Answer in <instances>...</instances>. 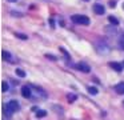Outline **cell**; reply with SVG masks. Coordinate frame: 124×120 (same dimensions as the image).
Listing matches in <instances>:
<instances>
[{
    "mask_svg": "<svg viewBox=\"0 0 124 120\" xmlns=\"http://www.w3.org/2000/svg\"><path fill=\"white\" fill-rule=\"evenodd\" d=\"M17 37H20V39H27V36H25V35H22V33H15Z\"/></svg>",
    "mask_w": 124,
    "mask_h": 120,
    "instance_id": "cell-16",
    "label": "cell"
},
{
    "mask_svg": "<svg viewBox=\"0 0 124 120\" xmlns=\"http://www.w3.org/2000/svg\"><path fill=\"white\" fill-rule=\"evenodd\" d=\"M115 91L119 93V95H124V81L116 84V85H115Z\"/></svg>",
    "mask_w": 124,
    "mask_h": 120,
    "instance_id": "cell-6",
    "label": "cell"
},
{
    "mask_svg": "<svg viewBox=\"0 0 124 120\" xmlns=\"http://www.w3.org/2000/svg\"><path fill=\"white\" fill-rule=\"evenodd\" d=\"M8 1H11V3H15V1H16V0H8Z\"/></svg>",
    "mask_w": 124,
    "mask_h": 120,
    "instance_id": "cell-18",
    "label": "cell"
},
{
    "mask_svg": "<svg viewBox=\"0 0 124 120\" xmlns=\"http://www.w3.org/2000/svg\"><path fill=\"white\" fill-rule=\"evenodd\" d=\"M115 5H116V3H115V1H112V0H111V1H109V7H115Z\"/></svg>",
    "mask_w": 124,
    "mask_h": 120,
    "instance_id": "cell-17",
    "label": "cell"
},
{
    "mask_svg": "<svg viewBox=\"0 0 124 120\" xmlns=\"http://www.w3.org/2000/svg\"><path fill=\"white\" fill-rule=\"evenodd\" d=\"M108 20H109V23L113 24V25H117V24H119V20L116 17H113V16H109V17H108Z\"/></svg>",
    "mask_w": 124,
    "mask_h": 120,
    "instance_id": "cell-10",
    "label": "cell"
},
{
    "mask_svg": "<svg viewBox=\"0 0 124 120\" xmlns=\"http://www.w3.org/2000/svg\"><path fill=\"white\" fill-rule=\"evenodd\" d=\"M88 92L91 93V95H96L97 93V89L95 87H88Z\"/></svg>",
    "mask_w": 124,
    "mask_h": 120,
    "instance_id": "cell-12",
    "label": "cell"
},
{
    "mask_svg": "<svg viewBox=\"0 0 124 120\" xmlns=\"http://www.w3.org/2000/svg\"><path fill=\"white\" fill-rule=\"evenodd\" d=\"M35 112H36V116H38V117H44L47 115V112L43 111V109H36Z\"/></svg>",
    "mask_w": 124,
    "mask_h": 120,
    "instance_id": "cell-9",
    "label": "cell"
},
{
    "mask_svg": "<svg viewBox=\"0 0 124 120\" xmlns=\"http://www.w3.org/2000/svg\"><path fill=\"white\" fill-rule=\"evenodd\" d=\"M1 89H3V92H7V91H8V84H7L6 81L1 83Z\"/></svg>",
    "mask_w": 124,
    "mask_h": 120,
    "instance_id": "cell-13",
    "label": "cell"
},
{
    "mask_svg": "<svg viewBox=\"0 0 124 120\" xmlns=\"http://www.w3.org/2000/svg\"><path fill=\"white\" fill-rule=\"evenodd\" d=\"M93 12L97 13V15H103V13L105 12V9H104V7H103L101 4H95L93 5Z\"/></svg>",
    "mask_w": 124,
    "mask_h": 120,
    "instance_id": "cell-4",
    "label": "cell"
},
{
    "mask_svg": "<svg viewBox=\"0 0 124 120\" xmlns=\"http://www.w3.org/2000/svg\"><path fill=\"white\" fill-rule=\"evenodd\" d=\"M109 67L112 69H115L116 72H121V69H123V65H121L120 63H116V61H111L109 63Z\"/></svg>",
    "mask_w": 124,
    "mask_h": 120,
    "instance_id": "cell-5",
    "label": "cell"
},
{
    "mask_svg": "<svg viewBox=\"0 0 124 120\" xmlns=\"http://www.w3.org/2000/svg\"><path fill=\"white\" fill-rule=\"evenodd\" d=\"M71 20L75 24H81V25H88L89 24V17H87L84 15H73L71 17Z\"/></svg>",
    "mask_w": 124,
    "mask_h": 120,
    "instance_id": "cell-2",
    "label": "cell"
},
{
    "mask_svg": "<svg viewBox=\"0 0 124 120\" xmlns=\"http://www.w3.org/2000/svg\"><path fill=\"white\" fill-rule=\"evenodd\" d=\"M19 109H20V105L16 100H11L8 104L4 105V112L7 113V116H11L12 112H16V111H19Z\"/></svg>",
    "mask_w": 124,
    "mask_h": 120,
    "instance_id": "cell-1",
    "label": "cell"
},
{
    "mask_svg": "<svg viewBox=\"0 0 124 120\" xmlns=\"http://www.w3.org/2000/svg\"><path fill=\"white\" fill-rule=\"evenodd\" d=\"M123 105H124V103H123Z\"/></svg>",
    "mask_w": 124,
    "mask_h": 120,
    "instance_id": "cell-20",
    "label": "cell"
},
{
    "mask_svg": "<svg viewBox=\"0 0 124 120\" xmlns=\"http://www.w3.org/2000/svg\"><path fill=\"white\" fill-rule=\"evenodd\" d=\"M67 99H68V101H71V103H72V101L76 100V95H68Z\"/></svg>",
    "mask_w": 124,
    "mask_h": 120,
    "instance_id": "cell-14",
    "label": "cell"
},
{
    "mask_svg": "<svg viewBox=\"0 0 124 120\" xmlns=\"http://www.w3.org/2000/svg\"><path fill=\"white\" fill-rule=\"evenodd\" d=\"M76 68H78L79 71H81V72H85V73H88V72L91 71V68H89L85 63H78L76 64Z\"/></svg>",
    "mask_w": 124,
    "mask_h": 120,
    "instance_id": "cell-3",
    "label": "cell"
},
{
    "mask_svg": "<svg viewBox=\"0 0 124 120\" xmlns=\"http://www.w3.org/2000/svg\"><path fill=\"white\" fill-rule=\"evenodd\" d=\"M85 1H87V0H85Z\"/></svg>",
    "mask_w": 124,
    "mask_h": 120,
    "instance_id": "cell-21",
    "label": "cell"
},
{
    "mask_svg": "<svg viewBox=\"0 0 124 120\" xmlns=\"http://www.w3.org/2000/svg\"><path fill=\"white\" fill-rule=\"evenodd\" d=\"M123 9H124V3H123Z\"/></svg>",
    "mask_w": 124,
    "mask_h": 120,
    "instance_id": "cell-19",
    "label": "cell"
},
{
    "mask_svg": "<svg viewBox=\"0 0 124 120\" xmlns=\"http://www.w3.org/2000/svg\"><path fill=\"white\" fill-rule=\"evenodd\" d=\"M22 95L24 96V97L30 99V97H31V88L27 87V85H24V87L22 88Z\"/></svg>",
    "mask_w": 124,
    "mask_h": 120,
    "instance_id": "cell-7",
    "label": "cell"
},
{
    "mask_svg": "<svg viewBox=\"0 0 124 120\" xmlns=\"http://www.w3.org/2000/svg\"><path fill=\"white\" fill-rule=\"evenodd\" d=\"M16 75H17L19 77H24V76H25V72L23 71V69H19V68H17V69H16Z\"/></svg>",
    "mask_w": 124,
    "mask_h": 120,
    "instance_id": "cell-11",
    "label": "cell"
},
{
    "mask_svg": "<svg viewBox=\"0 0 124 120\" xmlns=\"http://www.w3.org/2000/svg\"><path fill=\"white\" fill-rule=\"evenodd\" d=\"M1 55H3V59H4V60H8V61H12V57H11V53H9L8 51H3V52H1Z\"/></svg>",
    "mask_w": 124,
    "mask_h": 120,
    "instance_id": "cell-8",
    "label": "cell"
},
{
    "mask_svg": "<svg viewBox=\"0 0 124 120\" xmlns=\"http://www.w3.org/2000/svg\"><path fill=\"white\" fill-rule=\"evenodd\" d=\"M119 44H120V48L124 49V36H120V39H119Z\"/></svg>",
    "mask_w": 124,
    "mask_h": 120,
    "instance_id": "cell-15",
    "label": "cell"
}]
</instances>
